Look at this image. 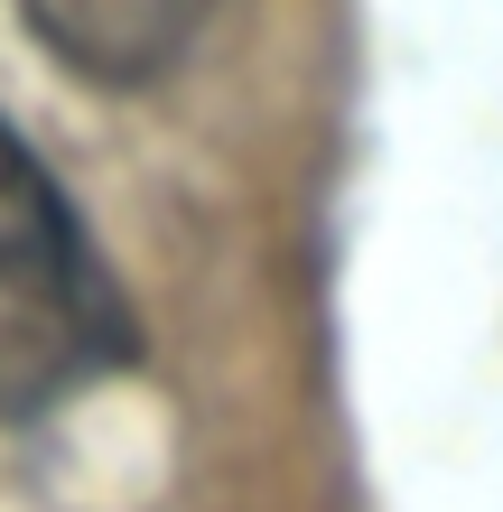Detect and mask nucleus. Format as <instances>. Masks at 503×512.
<instances>
[{"label": "nucleus", "instance_id": "obj_2", "mask_svg": "<svg viewBox=\"0 0 503 512\" xmlns=\"http://www.w3.org/2000/svg\"><path fill=\"white\" fill-rule=\"evenodd\" d=\"M224 0H28V28L47 38V56L84 84H159Z\"/></svg>", "mask_w": 503, "mask_h": 512}, {"label": "nucleus", "instance_id": "obj_1", "mask_svg": "<svg viewBox=\"0 0 503 512\" xmlns=\"http://www.w3.org/2000/svg\"><path fill=\"white\" fill-rule=\"evenodd\" d=\"M131 354V308L103 280L66 187L0 122V410L38 419Z\"/></svg>", "mask_w": 503, "mask_h": 512}]
</instances>
